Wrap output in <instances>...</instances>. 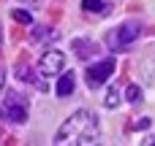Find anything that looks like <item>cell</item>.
Instances as JSON below:
<instances>
[{
  "label": "cell",
  "instance_id": "obj_1",
  "mask_svg": "<svg viewBox=\"0 0 155 146\" xmlns=\"http://www.w3.org/2000/svg\"><path fill=\"white\" fill-rule=\"evenodd\" d=\"M95 141H98V119H95V114H90L84 108L76 111V114H71L60 125V130L54 135V144L57 146H65V144L87 146V144H95Z\"/></svg>",
  "mask_w": 155,
  "mask_h": 146
},
{
  "label": "cell",
  "instance_id": "obj_2",
  "mask_svg": "<svg viewBox=\"0 0 155 146\" xmlns=\"http://www.w3.org/2000/svg\"><path fill=\"white\" fill-rule=\"evenodd\" d=\"M139 33H142L139 22H125V24H120L117 30H112V33L106 35V46H109L112 51H120V49L131 46V43L139 38Z\"/></svg>",
  "mask_w": 155,
  "mask_h": 146
},
{
  "label": "cell",
  "instance_id": "obj_3",
  "mask_svg": "<svg viewBox=\"0 0 155 146\" xmlns=\"http://www.w3.org/2000/svg\"><path fill=\"white\" fill-rule=\"evenodd\" d=\"M0 119L3 122H14V125H22L27 119V103H25V98H19L16 92H11L0 103Z\"/></svg>",
  "mask_w": 155,
  "mask_h": 146
},
{
  "label": "cell",
  "instance_id": "obj_4",
  "mask_svg": "<svg viewBox=\"0 0 155 146\" xmlns=\"http://www.w3.org/2000/svg\"><path fill=\"white\" fill-rule=\"evenodd\" d=\"M63 68H65V54L57 51V49H49V51L41 57V62H38V70H41V76H46V79L60 76Z\"/></svg>",
  "mask_w": 155,
  "mask_h": 146
},
{
  "label": "cell",
  "instance_id": "obj_5",
  "mask_svg": "<svg viewBox=\"0 0 155 146\" xmlns=\"http://www.w3.org/2000/svg\"><path fill=\"white\" fill-rule=\"evenodd\" d=\"M114 73V60L112 57H106V60H98L95 65H90L87 68V84L95 89V87H101L104 81H109V76Z\"/></svg>",
  "mask_w": 155,
  "mask_h": 146
},
{
  "label": "cell",
  "instance_id": "obj_6",
  "mask_svg": "<svg viewBox=\"0 0 155 146\" xmlns=\"http://www.w3.org/2000/svg\"><path fill=\"white\" fill-rule=\"evenodd\" d=\"M74 87H76V81H74V73H65V76H60V79H57V87H54V92H57V98H68V95L74 92Z\"/></svg>",
  "mask_w": 155,
  "mask_h": 146
},
{
  "label": "cell",
  "instance_id": "obj_7",
  "mask_svg": "<svg viewBox=\"0 0 155 146\" xmlns=\"http://www.w3.org/2000/svg\"><path fill=\"white\" fill-rule=\"evenodd\" d=\"M74 51H79V57H82V60H87V57H93V54H95V43L84 41V38H76V41H74Z\"/></svg>",
  "mask_w": 155,
  "mask_h": 146
},
{
  "label": "cell",
  "instance_id": "obj_8",
  "mask_svg": "<svg viewBox=\"0 0 155 146\" xmlns=\"http://www.w3.org/2000/svg\"><path fill=\"white\" fill-rule=\"evenodd\" d=\"M82 8H84L87 14H106L104 0H82Z\"/></svg>",
  "mask_w": 155,
  "mask_h": 146
},
{
  "label": "cell",
  "instance_id": "obj_9",
  "mask_svg": "<svg viewBox=\"0 0 155 146\" xmlns=\"http://www.w3.org/2000/svg\"><path fill=\"white\" fill-rule=\"evenodd\" d=\"M125 98H128L131 103H136V100H142V89H139L136 84H131V87L125 89Z\"/></svg>",
  "mask_w": 155,
  "mask_h": 146
},
{
  "label": "cell",
  "instance_id": "obj_10",
  "mask_svg": "<svg viewBox=\"0 0 155 146\" xmlns=\"http://www.w3.org/2000/svg\"><path fill=\"white\" fill-rule=\"evenodd\" d=\"M117 103H120V92H117V89H109V95H106L104 106H106V108H114Z\"/></svg>",
  "mask_w": 155,
  "mask_h": 146
},
{
  "label": "cell",
  "instance_id": "obj_11",
  "mask_svg": "<svg viewBox=\"0 0 155 146\" xmlns=\"http://www.w3.org/2000/svg\"><path fill=\"white\" fill-rule=\"evenodd\" d=\"M14 19H16L19 24H30V22H33V19H30V14H27V11H22V8H16V11H14Z\"/></svg>",
  "mask_w": 155,
  "mask_h": 146
},
{
  "label": "cell",
  "instance_id": "obj_12",
  "mask_svg": "<svg viewBox=\"0 0 155 146\" xmlns=\"http://www.w3.org/2000/svg\"><path fill=\"white\" fill-rule=\"evenodd\" d=\"M44 38H54V33H49L46 27H41V30H35V35H33V41H44Z\"/></svg>",
  "mask_w": 155,
  "mask_h": 146
},
{
  "label": "cell",
  "instance_id": "obj_13",
  "mask_svg": "<svg viewBox=\"0 0 155 146\" xmlns=\"http://www.w3.org/2000/svg\"><path fill=\"white\" fill-rule=\"evenodd\" d=\"M19 79L22 81H35L33 79V70H27V68H19Z\"/></svg>",
  "mask_w": 155,
  "mask_h": 146
},
{
  "label": "cell",
  "instance_id": "obj_14",
  "mask_svg": "<svg viewBox=\"0 0 155 146\" xmlns=\"http://www.w3.org/2000/svg\"><path fill=\"white\" fill-rule=\"evenodd\" d=\"M150 127V119H142V122H136V130H147Z\"/></svg>",
  "mask_w": 155,
  "mask_h": 146
},
{
  "label": "cell",
  "instance_id": "obj_15",
  "mask_svg": "<svg viewBox=\"0 0 155 146\" xmlns=\"http://www.w3.org/2000/svg\"><path fill=\"white\" fill-rule=\"evenodd\" d=\"M144 146H155V135H153V138H147V141H144Z\"/></svg>",
  "mask_w": 155,
  "mask_h": 146
},
{
  "label": "cell",
  "instance_id": "obj_16",
  "mask_svg": "<svg viewBox=\"0 0 155 146\" xmlns=\"http://www.w3.org/2000/svg\"><path fill=\"white\" fill-rule=\"evenodd\" d=\"M3 84H5V76H3V73H0V89H3Z\"/></svg>",
  "mask_w": 155,
  "mask_h": 146
},
{
  "label": "cell",
  "instance_id": "obj_17",
  "mask_svg": "<svg viewBox=\"0 0 155 146\" xmlns=\"http://www.w3.org/2000/svg\"><path fill=\"white\" fill-rule=\"evenodd\" d=\"M0 41H3V35H0Z\"/></svg>",
  "mask_w": 155,
  "mask_h": 146
}]
</instances>
